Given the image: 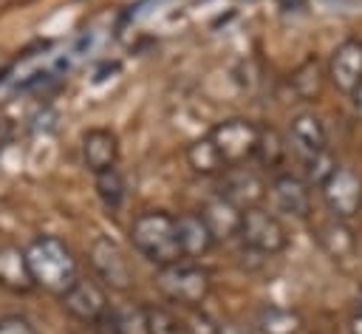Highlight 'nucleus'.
<instances>
[{"label": "nucleus", "mask_w": 362, "mask_h": 334, "mask_svg": "<svg viewBox=\"0 0 362 334\" xmlns=\"http://www.w3.org/2000/svg\"><path fill=\"white\" fill-rule=\"evenodd\" d=\"M28 277L37 289L48 294H62L79 275H76V258L71 246L57 235H37L23 249Z\"/></svg>", "instance_id": "1"}, {"label": "nucleus", "mask_w": 362, "mask_h": 334, "mask_svg": "<svg viewBox=\"0 0 362 334\" xmlns=\"http://www.w3.org/2000/svg\"><path fill=\"white\" fill-rule=\"evenodd\" d=\"M130 243L141 258H147L156 266L184 260L178 238H175V215L164 209L139 212L130 224Z\"/></svg>", "instance_id": "2"}, {"label": "nucleus", "mask_w": 362, "mask_h": 334, "mask_svg": "<svg viewBox=\"0 0 362 334\" xmlns=\"http://www.w3.org/2000/svg\"><path fill=\"white\" fill-rule=\"evenodd\" d=\"M156 286L170 303H178L181 309H195L206 300L212 289V277L204 266L189 263V260H175L167 266H158Z\"/></svg>", "instance_id": "3"}, {"label": "nucleus", "mask_w": 362, "mask_h": 334, "mask_svg": "<svg viewBox=\"0 0 362 334\" xmlns=\"http://www.w3.org/2000/svg\"><path fill=\"white\" fill-rule=\"evenodd\" d=\"M206 136L218 147V153L226 161V167H238V164L252 161L255 147H257V139H260V127L252 119L232 116V119L218 122Z\"/></svg>", "instance_id": "4"}, {"label": "nucleus", "mask_w": 362, "mask_h": 334, "mask_svg": "<svg viewBox=\"0 0 362 334\" xmlns=\"http://www.w3.org/2000/svg\"><path fill=\"white\" fill-rule=\"evenodd\" d=\"M238 238L243 241L246 249L260 252V255H277L288 246V232H286L283 221L263 207L243 209Z\"/></svg>", "instance_id": "5"}, {"label": "nucleus", "mask_w": 362, "mask_h": 334, "mask_svg": "<svg viewBox=\"0 0 362 334\" xmlns=\"http://www.w3.org/2000/svg\"><path fill=\"white\" fill-rule=\"evenodd\" d=\"M62 309L85 323V326H102L107 320V311H110V300H107V292L99 280H88V277H76L62 294Z\"/></svg>", "instance_id": "6"}, {"label": "nucleus", "mask_w": 362, "mask_h": 334, "mask_svg": "<svg viewBox=\"0 0 362 334\" xmlns=\"http://www.w3.org/2000/svg\"><path fill=\"white\" fill-rule=\"evenodd\" d=\"M322 201L331 215L337 218H354L362 207V178L351 167H334V173L320 184Z\"/></svg>", "instance_id": "7"}, {"label": "nucleus", "mask_w": 362, "mask_h": 334, "mask_svg": "<svg viewBox=\"0 0 362 334\" xmlns=\"http://www.w3.org/2000/svg\"><path fill=\"white\" fill-rule=\"evenodd\" d=\"M88 260L93 266V275L99 277L102 286H110V289H119L124 292L130 283H133V272H130V263L122 252V246L105 235L93 238L90 249H88Z\"/></svg>", "instance_id": "8"}, {"label": "nucleus", "mask_w": 362, "mask_h": 334, "mask_svg": "<svg viewBox=\"0 0 362 334\" xmlns=\"http://www.w3.org/2000/svg\"><path fill=\"white\" fill-rule=\"evenodd\" d=\"M218 195L232 201L238 209H249V207H260V201L266 195V184L255 170L238 164V167H226L221 173Z\"/></svg>", "instance_id": "9"}, {"label": "nucleus", "mask_w": 362, "mask_h": 334, "mask_svg": "<svg viewBox=\"0 0 362 334\" xmlns=\"http://www.w3.org/2000/svg\"><path fill=\"white\" fill-rule=\"evenodd\" d=\"M328 79L339 93H351L362 82V40H342L328 62Z\"/></svg>", "instance_id": "10"}, {"label": "nucleus", "mask_w": 362, "mask_h": 334, "mask_svg": "<svg viewBox=\"0 0 362 334\" xmlns=\"http://www.w3.org/2000/svg\"><path fill=\"white\" fill-rule=\"evenodd\" d=\"M82 159L85 167L96 175L105 170H113L119 164V139L107 127H90L82 133Z\"/></svg>", "instance_id": "11"}, {"label": "nucleus", "mask_w": 362, "mask_h": 334, "mask_svg": "<svg viewBox=\"0 0 362 334\" xmlns=\"http://www.w3.org/2000/svg\"><path fill=\"white\" fill-rule=\"evenodd\" d=\"M272 195L277 207L294 218H308L311 215V187L291 173H277L272 181Z\"/></svg>", "instance_id": "12"}, {"label": "nucleus", "mask_w": 362, "mask_h": 334, "mask_svg": "<svg viewBox=\"0 0 362 334\" xmlns=\"http://www.w3.org/2000/svg\"><path fill=\"white\" fill-rule=\"evenodd\" d=\"M201 218H204V224H206V229H209V235H212V241L215 243H221V241H229V238H235L238 235V229H240V218H243V209H238L232 201H226L223 195H212L204 207H201V212H198Z\"/></svg>", "instance_id": "13"}, {"label": "nucleus", "mask_w": 362, "mask_h": 334, "mask_svg": "<svg viewBox=\"0 0 362 334\" xmlns=\"http://www.w3.org/2000/svg\"><path fill=\"white\" fill-rule=\"evenodd\" d=\"M175 238H178V246H181V255L184 260H195V258H204L215 241L204 224V218L198 212H181L175 215Z\"/></svg>", "instance_id": "14"}, {"label": "nucleus", "mask_w": 362, "mask_h": 334, "mask_svg": "<svg viewBox=\"0 0 362 334\" xmlns=\"http://www.w3.org/2000/svg\"><path fill=\"white\" fill-rule=\"evenodd\" d=\"M314 238H317L320 249H322L328 258H334V260H345V258H351L354 249H356V235H354L351 224H348L345 218H337V215L320 221L317 229H314Z\"/></svg>", "instance_id": "15"}, {"label": "nucleus", "mask_w": 362, "mask_h": 334, "mask_svg": "<svg viewBox=\"0 0 362 334\" xmlns=\"http://www.w3.org/2000/svg\"><path fill=\"white\" fill-rule=\"evenodd\" d=\"M0 286L17 294H25L34 289L25 269V255L20 246H11V243L0 246Z\"/></svg>", "instance_id": "16"}, {"label": "nucleus", "mask_w": 362, "mask_h": 334, "mask_svg": "<svg viewBox=\"0 0 362 334\" xmlns=\"http://www.w3.org/2000/svg\"><path fill=\"white\" fill-rule=\"evenodd\" d=\"M291 142L308 156V153H317V150H325L328 144V130L322 125L320 116L303 110L291 119Z\"/></svg>", "instance_id": "17"}, {"label": "nucleus", "mask_w": 362, "mask_h": 334, "mask_svg": "<svg viewBox=\"0 0 362 334\" xmlns=\"http://www.w3.org/2000/svg\"><path fill=\"white\" fill-rule=\"evenodd\" d=\"M102 326H107L110 334H147V306L139 303L110 306L107 320Z\"/></svg>", "instance_id": "18"}, {"label": "nucleus", "mask_w": 362, "mask_h": 334, "mask_svg": "<svg viewBox=\"0 0 362 334\" xmlns=\"http://www.w3.org/2000/svg\"><path fill=\"white\" fill-rule=\"evenodd\" d=\"M187 164L198 175H221L226 170V161L221 159V153L209 136H201V139L187 144Z\"/></svg>", "instance_id": "19"}, {"label": "nucleus", "mask_w": 362, "mask_h": 334, "mask_svg": "<svg viewBox=\"0 0 362 334\" xmlns=\"http://www.w3.org/2000/svg\"><path fill=\"white\" fill-rule=\"evenodd\" d=\"M257 328L263 334H297L303 328V317L286 306H263L257 314Z\"/></svg>", "instance_id": "20"}, {"label": "nucleus", "mask_w": 362, "mask_h": 334, "mask_svg": "<svg viewBox=\"0 0 362 334\" xmlns=\"http://www.w3.org/2000/svg\"><path fill=\"white\" fill-rule=\"evenodd\" d=\"M283 156H286V144H283L280 133L260 127V139H257V147H255V156L252 159L260 167H266V170H277L280 161H283Z\"/></svg>", "instance_id": "21"}, {"label": "nucleus", "mask_w": 362, "mask_h": 334, "mask_svg": "<svg viewBox=\"0 0 362 334\" xmlns=\"http://www.w3.org/2000/svg\"><path fill=\"white\" fill-rule=\"evenodd\" d=\"M93 178H96V192H99L102 204H105L110 212H116V209L122 207V201H124V181H122L119 170L113 167V170L96 173Z\"/></svg>", "instance_id": "22"}, {"label": "nucleus", "mask_w": 362, "mask_h": 334, "mask_svg": "<svg viewBox=\"0 0 362 334\" xmlns=\"http://www.w3.org/2000/svg\"><path fill=\"white\" fill-rule=\"evenodd\" d=\"M147 334H189L181 314L167 306H147Z\"/></svg>", "instance_id": "23"}, {"label": "nucleus", "mask_w": 362, "mask_h": 334, "mask_svg": "<svg viewBox=\"0 0 362 334\" xmlns=\"http://www.w3.org/2000/svg\"><path fill=\"white\" fill-rule=\"evenodd\" d=\"M334 167H337V161H334V156L328 153V147L325 150H317V153H308L305 156V184L308 187H320L331 173H334Z\"/></svg>", "instance_id": "24"}, {"label": "nucleus", "mask_w": 362, "mask_h": 334, "mask_svg": "<svg viewBox=\"0 0 362 334\" xmlns=\"http://www.w3.org/2000/svg\"><path fill=\"white\" fill-rule=\"evenodd\" d=\"M0 334H40V331L23 314H3L0 317Z\"/></svg>", "instance_id": "25"}, {"label": "nucleus", "mask_w": 362, "mask_h": 334, "mask_svg": "<svg viewBox=\"0 0 362 334\" xmlns=\"http://www.w3.org/2000/svg\"><path fill=\"white\" fill-rule=\"evenodd\" d=\"M348 334H362V306L351 311V317H348Z\"/></svg>", "instance_id": "26"}, {"label": "nucleus", "mask_w": 362, "mask_h": 334, "mask_svg": "<svg viewBox=\"0 0 362 334\" xmlns=\"http://www.w3.org/2000/svg\"><path fill=\"white\" fill-rule=\"evenodd\" d=\"M348 96H351V102H354V110L362 116V82H359V85H356V88H354Z\"/></svg>", "instance_id": "27"}]
</instances>
